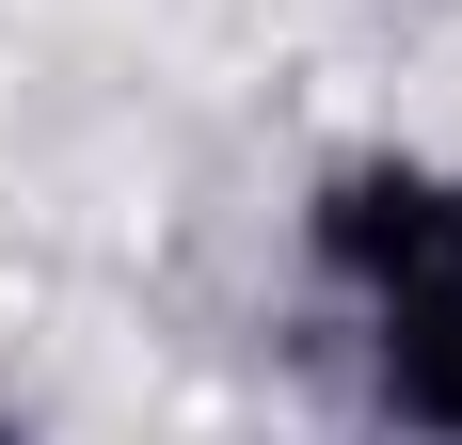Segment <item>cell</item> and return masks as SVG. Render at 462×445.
Returning <instances> with one entry per match:
<instances>
[{
	"mask_svg": "<svg viewBox=\"0 0 462 445\" xmlns=\"http://www.w3.org/2000/svg\"><path fill=\"white\" fill-rule=\"evenodd\" d=\"M303 255L335 286H367V303L462 286V176H430V159H335L319 207H303Z\"/></svg>",
	"mask_w": 462,
	"mask_h": 445,
	"instance_id": "cell-1",
	"label": "cell"
},
{
	"mask_svg": "<svg viewBox=\"0 0 462 445\" xmlns=\"http://www.w3.org/2000/svg\"><path fill=\"white\" fill-rule=\"evenodd\" d=\"M367 318H383V413L415 445H462V286H399Z\"/></svg>",
	"mask_w": 462,
	"mask_h": 445,
	"instance_id": "cell-2",
	"label": "cell"
},
{
	"mask_svg": "<svg viewBox=\"0 0 462 445\" xmlns=\"http://www.w3.org/2000/svg\"><path fill=\"white\" fill-rule=\"evenodd\" d=\"M0 445H16V430H0Z\"/></svg>",
	"mask_w": 462,
	"mask_h": 445,
	"instance_id": "cell-3",
	"label": "cell"
}]
</instances>
